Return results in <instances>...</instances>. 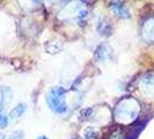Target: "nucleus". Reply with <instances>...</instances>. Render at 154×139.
I'll list each match as a JSON object with an SVG mask.
<instances>
[{
    "mask_svg": "<svg viewBox=\"0 0 154 139\" xmlns=\"http://www.w3.org/2000/svg\"><path fill=\"white\" fill-rule=\"evenodd\" d=\"M46 102L50 109L56 114H64L67 110L65 102V89L62 87H54L46 94Z\"/></svg>",
    "mask_w": 154,
    "mask_h": 139,
    "instance_id": "obj_2",
    "label": "nucleus"
},
{
    "mask_svg": "<svg viewBox=\"0 0 154 139\" xmlns=\"http://www.w3.org/2000/svg\"><path fill=\"white\" fill-rule=\"evenodd\" d=\"M99 31L102 35H109L110 34V23L104 19V21H100L99 23Z\"/></svg>",
    "mask_w": 154,
    "mask_h": 139,
    "instance_id": "obj_7",
    "label": "nucleus"
},
{
    "mask_svg": "<svg viewBox=\"0 0 154 139\" xmlns=\"http://www.w3.org/2000/svg\"><path fill=\"white\" fill-rule=\"evenodd\" d=\"M22 138H23V132L16 131V132H13V133L9 136L8 139H22Z\"/></svg>",
    "mask_w": 154,
    "mask_h": 139,
    "instance_id": "obj_9",
    "label": "nucleus"
},
{
    "mask_svg": "<svg viewBox=\"0 0 154 139\" xmlns=\"http://www.w3.org/2000/svg\"><path fill=\"white\" fill-rule=\"evenodd\" d=\"M139 113V104L138 102L133 99H124L122 100L115 109V116L118 122L123 124L130 123Z\"/></svg>",
    "mask_w": 154,
    "mask_h": 139,
    "instance_id": "obj_1",
    "label": "nucleus"
},
{
    "mask_svg": "<svg viewBox=\"0 0 154 139\" xmlns=\"http://www.w3.org/2000/svg\"><path fill=\"white\" fill-rule=\"evenodd\" d=\"M141 35L146 42H154V17H149L144 22L141 28Z\"/></svg>",
    "mask_w": 154,
    "mask_h": 139,
    "instance_id": "obj_3",
    "label": "nucleus"
},
{
    "mask_svg": "<svg viewBox=\"0 0 154 139\" xmlns=\"http://www.w3.org/2000/svg\"><path fill=\"white\" fill-rule=\"evenodd\" d=\"M37 139H49L48 137H45V136H41V137H38Z\"/></svg>",
    "mask_w": 154,
    "mask_h": 139,
    "instance_id": "obj_10",
    "label": "nucleus"
},
{
    "mask_svg": "<svg viewBox=\"0 0 154 139\" xmlns=\"http://www.w3.org/2000/svg\"><path fill=\"white\" fill-rule=\"evenodd\" d=\"M110 7L112 9V12L119 17H129L130 16V12H129L128 7L122 2H111Z\"/></svg>",
    "mask_w": 154,
    "mask_h": 139,
    "instance_id": "obj_4",
    "label": "nucleus"
},
{
    "mask_svg": "<svg viewBox=\"0 0 154 139\" xmlns=\"http://www.w3.org/2000/svg\"><path fill=\"white\" fill-rule=\"evenodd\" d=\"M26 110H27V107H26V104H19V106H16L14 108L12 109V111H11V114L9 116L12 117V118H19V117H21L23 116V114L26 113Z\"/></svg>",
    "mask_w": 154,
    "mask_h": 139,
    "instance_id": "obj_6",
    "label": "nucleus"
},
{
    "mask_svg": "<svg viewBox=\"0 0 154 139\" xmlns=\"http://www.w3.org/2000/svg\"><path fill=\"white\" fill-rule=\"evenodd\" d=\"M110 54V49L107 45H99V48L96 49V52H95V58L101 62V60H104L107 59Z\"/></svg>",
    "mask_w": 154,
    "mask_h": 139,
    "instance_id": "obj_5",
    "label": "nucleus"
},
{
    "mask_svg": "<svg viewBox=\"0 0 154 139\" xmlns=\"http://www.w3.org/2000/svg\"><path fill=\"white\" fill-rule=\"evenodd\" d=\"M8 123V117L2 114H0V129H4L6 128V125Z\"/></svg>",
    "mask_w": 154,
    "mask_h": 139,
    "instance_id": "obj_8",
    "label": "nucleus"
}]
</instances>
